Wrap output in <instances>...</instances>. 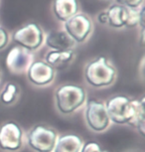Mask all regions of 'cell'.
<instances>
[{
  "mask_svg": "<svg viewBox=\"0 0 145 152\" xmlns=\"http://www.w3.org/2000/svg\"><path fill=\"white\" fill-rule=\"evenodd\" d=\"M143 96L140 99H131L126 96L116 94L104 102L109 120L115 124H127L138 128L145 122Z\"/></svg>",
  "mask_w": 145,
  "mask_h": 152,
  "instance_id": "cell-1",
  "label": "cell"
},
{
  "mask_svg": "<svg viewBox=\"0 0 145 152\" xmlns=\"http://www.w3.org/2000/svg\"><path fill=\"white\" fill-rule=\"evenodd\" d=\"M87 93L85 88L78 85H63L55 91L56 107L62 114L75 113L85 104Z\"/></svg>",
  "mask_w": 145,
  "mask_h": 152,
  "instance_id": "cell-2",
  "label": "cell"
},
{
  "mask_svg": "<svg viewBox=\"0 0 145 152\" xmlns=\"http://www.w3.org/2000/svg\"><path fill=\"white\" fill-rule=\"evenodd\" d=\"M116 71L104 57H98L90 62L85 69L86 82L93 88H106L113 84Z\"/></svg>",
  "mask_w": 145,
  "mask_h": 152,
  "instance_id": "cell-3",
  "label": "cell"
},
{
  "mask_svg": "<svg viewBox=\"0 0 145 152\" xmlns=\"http://www.w3.org/2000/svg\"><path fill=\"white\" fill-rule=\"evenodd\" d=\"M58 132L52 127L37 124L27 133V144L35 152H53Z\"/></svg>",
  "mask_w": 145,
  "mask_h": 152,
  "instance_id": "cell-4",
  "label": "cell"
},
{
  "mask_svg": "<svg viewBox=\"0 0 145 152\" xmlns=\"http://www.w3.org/2000/svg\"><path fill=\"white\" fill-rule=\"evenodd\" d=\"M85 119L90 129L95 132H102L109 126L110 120L106 104L96 99H90L85 110Z\"/></svg>",
  "mask_w": 145,
  "mask_h": 152,
  "instance_id": "cell-5",
  "label": "cell"
},
{
  "mask_svg": "<svg viewBox=\"0 0 145 152\" xmlns=\"http://www.w3.org/2000/svg\"><path fill=\"white\" fill-rule=\"evenodd\" d=\"M13 41L20 47L28 51L37 50L44 42L43 31L35 23H29L15 31L12 36Z\"/></svg>",
  "mask_w": 145,
  "mask_h": 152,
  "instance_id": "cell-6",
  "label": "cell"
},
{
  "mask_svg": "<svg viewBox=\"0 0 145 152\" xmlns=\"http://www.w3.org/2000/svg\"><path fill=\"white\" fill-rule=\"evenodd\" d=\"M24 133L21 126L14 121L0 125V149L6 152H16L23 145Z\"/></svg>",
  "mask_w": 145,
  "mask_h": 152,
  "instance_id": "cell-7",
  "label": "cell"
},
{
  "mask_svg": "<svg viewBox=\"0 0 145 152\" xmlns=\"http://www.w3.org/2000/svg\"><path fill=\"white\" fill-rule=\"evenodd\" d=\"M65 32L76 43H82L92 32V21L86 14H76L65 22Z\"/></svg>",
  "mask_w": 145,
  "mask_h": 152,
  "instance_id": "cell-8",
  "label": "cell"
},
{
  "mask_svg": "<svg viewBox=\"0 0 145 152\" xmlns=\"http://www.w3.org/2000/svg\"><path fill=\"white\" fill-rule=\"evenodd\" d=\"M33 62V54L20 46H14L6 57V66L13 74L26 73Z\"/></svg>",
  "mask_w": 145,
  "mask_h": 152,
  "instance_id": "cell-9",
  "label": "cell"
},
{
  "mask_svg": "<svg viewBox=\"0 0 145 152\" xmlns=\"http://www.w3.org/2000/svg\"><path fill=\"white\" fill-rule=\"evenodd\" d=\"M28 80L33 85L45 87L50 85L55 78V70L46 62H33L26 72Z\"/></svg>",
  "mask_w": 145,
  "mask_h": 152,
  "instance_id": "cell-10",
  "label": "cell"
},
{
  "mask_svg": "<svg viewBox=\"0 0 145 152\" xmlns=\"http://www.w3.org/2000/svg\"><path fill=\"white\" fill-rule=\"evenodd\" d=\"M46 44L53 51L73 50L76 42L65 31H53L46 38Z\"/></svg>",
  "mask_w": 145,
  "mask_h": 152,
  "instance_id": "cell-11",
  "label": "cell"
},
{
  "mask_svg": "<svg viewBox=\"0 0 145 152\" xmlns=\"http://www.w3.org/2000/svg\"><path fill=\"white\" fill-rule=\"evenodd\" d=\"M82 144V139L77 134H63L58 136L53 152H79Z\"/></svg>",
  "mask_w": 145,
  "mask_h": 152,
  "instance_id": "cell-12",
  "label": "cell"
},
{
  "mask_svg": "<svg viewBox=\"0 0 145 152\" xmlns=\"http://www.w3.org/2000/svg\"><path fill=\"white\" fill-rule=\"evenodd\" d=\"M75 58L73 50L67 51H51L46 56V63L54 70L62 71L66 69Z\"/></svg>",
  "mask_w": 145,
  "mask_h": 152,
  "instance_id": "cell-13",
  "label": "cell"
},
{
  "mask_svg": "<svg viewBox=\"0 0 145 152\" xmlns=\"http://www.w3.org/2000/svg\"><path fill=\"white\" fill-rule=\"evenodd\" d=\"M53 10L57 18L66 22L78 13V0H55L53 4Z\"/></svg>",
  "mask_w": 145,
  "mask_h": 152,
  "instance_id": "cell-14",
  "label": "cell"
},
{
  "mask_svg": "<svg viewBox=\"0 0 145 152\" xmlns=\"http://www.w3.org/2000/svg\"><path fill=\"white\" fill-rule=\"evenodd\" d=\"M109 16V24L113 28H121L125 26L127 8L120 5H112L106 11Z\"/></svg>",
  "mask_w": 145,
  "mask_h": 152,
  "instance_id": "cell-15",
  "label": "cell"
},
{
  "mask_svg": "<svg viewBox=\"0 0 145 152\" xmlns=\"http://www.w3.org/2000/svg\"><path fill=\"white\" fill-rule=\"evenodd\" d=\"M19 94V88L15 84L8 83L4 87L3 91L0 94V100L3 104L9 105L12 104L17 99Z\"/></svg>",
  "mask_w": 145,
  "mask_h": 152,
  "instance_id": "cell-16",
  "label": "cell"
},
{
  "mask_svg": "<svg viewBox=\"0 0 145 152\" xmlns=\"http://www.w3.org/2000/svg\"><path fill=\"white\" fill-rule=\"evenodd\" d=\"M139 20H140V11L136 9H131V8H127V16H126V27H135L139 24Z\"/></svg>",
  "mask_w": 145,
  "mask_h": 152,
  "instance_id": "cell-17",
  "label": "cell"
},
{
  "mask_svg": "<svg viewBox=\"0 0 145 152\" xmlns=\"http://www.w3.org/2000/svg\"><path fill=\"white\" fill-rule=\"evenodd\" d=\"M101 147L98 143L93 141H87L84 143L79 152H101Z\"/></svg>",
  "mask_w": 145,
  "mask_h": 152,
  "instance_id": "cell-18",
  "label": "cell"
},
{
  "mask_svg": "<svg viewBox=\"0 0 145 152\" xmlns=\"http://www.w3.org/2000/svg\"><path fill=\"white\" fill-rule=\"evenodd\" d=\"M118 5L123 6L125 8H131V9H136L138 6H140L143 0H115Z\"/></svg>",
  "mask_w": 145,
  "mask_h": 152,
  "instance_id": "cell-19",
  "label": "cell"
},
{
  "mask_svg": "<svg viewBox=\"0 0 145 152\" xmlns=\"http://www.w3.org/2000/svg\"><path fill=\"white\" fill-rule=\"evenodd\" d=\"M9 42V35L4 28L0 27V50L5 48Z\"/></svg>",
  "mask_w": 145,
  "mask_h": 152,
  "instance_id": "cell-20",
  "label": "cell"
},
{
  "mask_svg": "<svg viewBox=\"0 0 145 152\" xmlns=\"http://www.w3.org/2000/svg\"><path fill=\"white\" fill-rule=\"evenodd\" d=\"M98 20L101 24H109V16H107L106 11H103V12H101L98 16Z\"/></svg>",
  "mask_w": 145,
  "mask_h": 152,
  "instance_id": "cell-21",
  "label": "cell"
},
{
  "mask_svg": "<svg viewBox=\"0 0 145 152\" xmlns=\"http://www.w3.org/2000/svg\"><path fill=\"white\" fill-rule=\"evenodd\" d=\"M144 8H141L140 10V20H139V24L142 28V30H144Z\"/></svg>",
  "mask_w": 145,
  "mask_h": 152,
  "instance_id": "cell-22",
  "label": "cell"
},
{
  "mask_svg": "<svg viewBox=\"0 0 145 152\" xmlns=\"http://www.w3.org/2000/svg\"><path fill=\"white\" fill-rule=\"evenodd\" d=\"M101 152H107V151H106V150H101Z\"/></svg>",
  "mask_w": 145,
  "mask_h": 152,
  "instance_id": "cell-23",
  "label": "cell"
}]
</instances>
